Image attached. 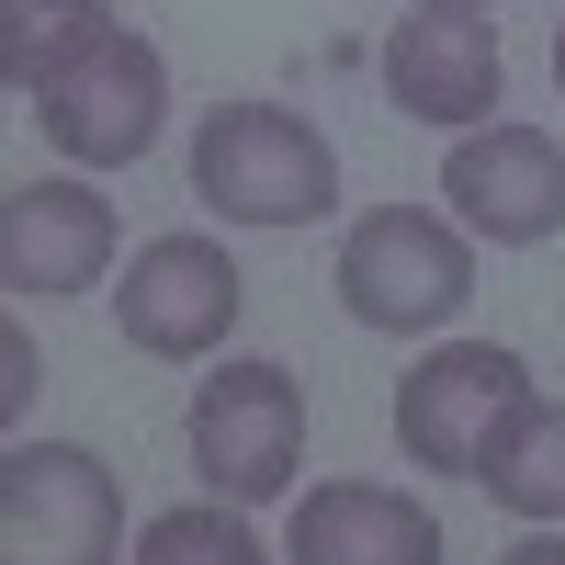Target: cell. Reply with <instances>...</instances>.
<instances>
[{
  "instance_id": "obj_15",
  "label": "cell",
  "mask_w": 565,
  "mask_h": 565,
  "mask_svg": "<svg viewBox=\"0 0 565 565\" xmlns=\"http://www.w3.org/2000/svg\"><path fill=\"white\" fill-rule=\"evenodd\" d=\"M23 407H34V328L12 317V328H0V418L23 430Z\"/></svg>"
},
{
  "instance_id": "obj_16",
  "label": "cell",
  "mask_w": 565,
  "mask_h": 565,
  "mask_svg": "<svg viewBox=\"0 0 565 565\" xmlns=\"http://www.w3.org/2000/svg\"><path fill=\"white\" fill-rule=\"evenodd\" d=\"M498 565H565V532H532V543H509Z\"/></svg>"
},
{
  "instance_id": "obj_10",
  "label": "cell",
  "mask_w": 565,
  "mask_h": 565,
  "mask_svg": "<svg viewBox=\"0 0 565 565\" xmlns=\"http://www.w3.org/2000/svg\"><path fill=\"white\" fill-rule=\"evenodd\" d=\"M114 204L90 193V181H23V193H0V282L12 295H90V282L114 271Z\"/></svg>"
},
{
  "instance_id": "obj_18",
  "label": "cell",
  "mask_w": 565,
  "mask_h": 565,
  "mask_svg": "<svg viewBox=\"0 0 565 565\" xmlns=\"http://www.w3.org/2000/svg\"><path fill=\"white\" fill-rule=\"evenodd\" d=\"M554 90H565V23H554Z\"/></svg>"
},
{
  "instance_id": "obj_9",
  "label": "cell",
  "mask_w": 565,
  "mask_h": 565,
  "mask_svg": "<svg viewBox=\"0 0 565 565\" xmlns=\"http://www.w3.org/2000/svg\"><path fill=\"white\" fill-rule=\"evenodd\" d=\"M385 103L407 125H441V136H476L509 103V57H498V23L487 12H407L385 34Z\"/></svg>"
},
{
  "instance_id": "obj_7",
  "label": "cell",
  "mask_w": 565,
  "mask_h": 565,
  "mask_svg": "<svg viewBox=\"0 0 565 565\" xmlns=\"http://www.w3.org/2000/svg\"><path fill=\"white\" fill-rule=\"evenodd\" d=\"M238 306H249V271L215 238H148L136 271L114 282V328H125V351H148V362H215Z\"/></svg>"
},
{
  "instance_id": "obj_2",
  "label": "cell",
  "mask_w": 565,
  "mask_h": 565,
  "mask_svg": "<svg viewBox=\"0 0 565 565\" xmlns=\"http://www.w3.org/2000/svg\"><path fill=\"white\" fill-rule=\"evenodd\" d=\"M193 204L226 226H317L340 204V148L295 103H215L193 125Z\"/></svg>"
},
{
  "instance_id": "obj_11",
  "label": "cell",
  "mask_w": 565,
  "mask_h": 565,
  "mask_svg": "<svg viewBox=\"0 0 565 565\" xmlns=\"http://www.w3.org/2000/svg\"><path fill=\"white\" fill-rule=\"evenodd\" d=\"M282 554H295V565H441V521H430L407 487L328 476L317 498H295Z\"/></svg>"
},
{
  "instance_id": "obj_14",
  "label": "cell",
  "mask_w": 565,
  "mask_h": 565,
  "mask_svg": "<svg viewBox=\"0 0 565 565\" xmlns=\"http://www.w3.org/2000/svg\"><path fill=\"white\" fill-rule=\"evenodd\" d=\"M90 12V0H0V68H12V90H34V68L57 57V34Z\"/></svg>"
},
{
  "instance_id": "obj_4",
  "label": "cell",
  "mask_w": 565,
  "mask_h": 565,
  "mask_svg": "<svg viewBox=\"0 0 565 565\" xmlns=\"http://www.w3.org/2000/svg\"><path fill=\"white\" fill-rule=\"evenodd\" d=\"M181 441H193L204 498L271 509L282 487H295V463H306V385H295V362H226V373H204Z\"/></svg>"
},
{
  "instance_id": "obj_17",
  "label": "cell",
  "mask_w": 565,
  "mask_h": 565,
  "mask_svg": "<svg viewBox=\"0 0 565 565\" xmlns=\"http://www.w3.org/2000/svg\"><path fill=\"white\" fill-rule=\"evenodd\" d=\"M418 12H487V0H418Z\"/></svg>"
},
{
  "instance_id": "obj_8",
  "label": "cell",
  "mask_w": 565,
  "mask_h": 565,
  "mask_svg": "<svg viewBox=\"0 0 565 565\" xmlns=\"http://www.w3.org/2000/svg\"><path fill=\"white\" fill-rule=\"evenodd\" d=\"M441 193H452V226L463 238H487V249H543L554 226H565V148L543 125H476V136H452V159H441Z\"/></svg>"
},
{
  "instance_id": "obj_12",
  "label": "cell",
  "mask_w": 565,
  "mask_h": 565,
  "mask_svg": "<svg viewBox=\"0 0 565 565\" xmlns=\"http://www.w3.org/2000/svg\"><path fill=\"white\" fill-rule=\"evenodd\" d=\"M476 487L509 509V521H532V532L565 521V396H521V407L498 418V441H487V463H476Z\"/></svg>"
},
{
  "instance_id": "obj_1",
  "label": "cell",
  "mask_w": 565,
  "mask_h": 565,
  "mask_svg": "<svg viewBox=\"0 0 565 565\" xmlns=\"http://www.w3.org/2000/svg\"><path fill=\"white\" fill-rule=\"evenodd\" d=\"M23 103H34L45 148H57L68 170H136L159 148V125H170V57L90 0V12L57 34V57L34 68Z\"/></svg>"
},
{
  "instance_id": "obj_3",
  "label": "cell",
  "mask_w": 565,
  "mask_h": 565,
  "mask_svg": "<svg viewBox=\"0 0 565 565\" xmlns=\"http://www.w3.org/2000/svg\"><path fill=\"white\" fill-rule=\"evenodd\" d=\"M463 295H476V249H463L452 215H430V204H373V215H351V238H340V306L362 328L418 340V328H452Z\"/></svg>"
},
{
  "instance_id": "obj_13",
  "label": "cell",
  "mask_w": 565,
  "mask_h": 565,
  "mask_svg": "<svg viewBox=\"0 0 565 565\" xmlns=\"http://www.w3.org/2000/svg\"><path fill=\"white\" fill-rule=\"evenodd\" d=\"M136 565H271V543L226 498H193V509H159V521L136 532Z\"/></svg>"
},
{
  "instance_id": "obj_5",
  "label": "cell",
  "mask_w": 565,
  "mask_h": 565,
  "mask_svg": "<svg viewBox=\"0 0 565 565\" xmlns=\"http://www.w3.org/2000/svg\"><path fill=\"white\" fill-rule=\"evenodd\" d=\"M0 565H125V487L79 441L0 452Z\"/></svg>"
},
{
  "instance_id": "obj_6",
  "label": "cell",
  "mask_w": 565,
  "mask_h": 565,
  "mask_svg": "<svg viewBox=\"0 0 565 565\" xmlns=\"http://www.w3.org/2000/svg\"><path fill=\"white\" fill-rule=\"evenodd\" d=\"M521 396H532V362L509 351V340H441L396 385V452L430 463V476H476L487 441H498V418L521 407Z\"/></svg>"
}]
</instances>
